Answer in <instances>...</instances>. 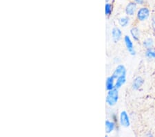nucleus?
I'll list each match as a JSON object with an SVG mask.
<instances>
[{
	"label": "nucleus",
	"instance_id": "2eb2a0df",
	"mask_svg": "<svg viewBox=\"0 0 155 137\" xmlns=\"http://www.w3.org/2000/svg\"><path fill=\"white\" fill-rule=\"evenodd\" d=\"M143 46L147 49L152 48L153 46V40L151 38H147L143 42Z\"/></svg>",
	"mask_w": 155,
	"mask_h": 137
},
{
	"label": "nucleus",
	"instance_id": "dca6fc26",
	"mask_svg": "<svg viewBox=\"0 0 155 137\" xmlns=\"http://www.w3.org/2000/svg\"><path fill=\"white\" fill-rule=\"evenodd\" d=\"M105 9H106V10H105V12H106V15H110L112 12V5L110 3H106V6H105Z\"/></svg>",
	"mask_w": 155,
	"mask_h": 137
},
{
	"label": "nucleus",
	"instance_id": "f3484780",
	"mask_svg": "<svg viewBox=\"0 0 155 137\" xmlns=\"http://www.w3.org/2000/svg\"><path fill=\"white\" fill-rule=\"evenodd\" d=\"M152 27H153V29L155 30V15L153 17V18H152Z\"/></svg>",
	"mask_w": 155,
	"mask_h": 137
},
{
	"label": "nucleus",
	"instance_id": "a211bd4d",
	"mask_svg": "<svg viewBox=\"0 0 155 137\" xmlns=\"http://www.w3.org/2000/svg\"><path fill=\"white\" fill-rule=\"evenodd\" d=\"M144 0H135V3L138 4H143Z\"/></svg>",
	"mask_w": 155,
	"mask_h": 137
},
{
	"label": "nucleus",
	"instance_id": "39448f33",
	"mask_svg": "<svg viewBox=\"0 0 155 137\" xmlns=\"http://www.w3.org/2000/svg\"><path fill=\"white\" fill-rule=\"evenodd\" d=\"M124 41H125V44H126V48L127 49V51H129V53L131 55H132V56L135 55V51H134V49L133 43H132V42L130 39V37L127 36H125Z\"/></svg>",
	"mask_w": 155,
	"mask_h": 137
},
{
	"label": "nucleus",
	"instance_id": "20e7f679",
	"mask_svg": "<svg viewBox=\"0 0 155 137\" xmlns=\"http://www.w3.org/2000/svg\"><path fill=\"white\" fill-rule=\"evenodd\" d=\"M120 124L124 128H127L130 126V119L126 111H121V114H120Z\"/></svg>",
	"mask_w": 155,
	"mask_h": 137
},
{
	"label": "nucleus",
	"instance_id": "ddd939ff",
	"mask_svg": "<svg viewBox=\"0 0 155 137\" xmlns=\"http://www.w3.org/2000/svg\"><path fill=\"white\" fill-rule=\"evenodd\" d=\"M146 56L147 58L154 59L155 58V51L152 48L147 49L146 53Z\"/></svg>",
	"mask_w": 155,
	"mask_h": 137
},
{
	"label": "nucleus",
	"instance_id": "9d476101",
	"mask_svg": "<svg viewBox=\"0 0 155 137\" xmlns=\"http://www.w3.org/2000/svg\"><path fill=\"white\" fill-rule=\"evenodd\" d=\"M114 78L112 76L107 77L106 83V88L107 91L111 90V89L114 88V84L115 83H114Z\"/></svg>",
	"mask_w": 155,
	"mask_h": 137
},
{
	"label": "nucleus",
	"instance_id": "f257e3e1",
	"mask_svg": "<svg viewBox=\"0 0 155 137\" xmlns=\"http://www.w3.org/2000/svg\"><path fill=\"white\" fill-rule=\"evenodd\" d=\"M119 99V92L118 89L114 88L109 90L107 92L106 101V103L109 106H114L115 105Z\"/></svg>",
	"mask_w": 155,
	"mask_h": 137
},
{
	"label": "nucleus",
	"instance_id": "6e6552de",
	"mask_svg": "<svg viewBox=\"0 0 155 137\" xmlns=\"http://www.w3.org/2000/svg\"><path fill=\"white\" fill-rule=\"evenodd\" d=\"M143 84V80L141 77H137V78L134 80L133 83H132V88L135 90L139 89L140 87L142 86Z\"/></svg>",
	"mask_w": 155,
	"mask_h": 137
},
{
	"label": "nucleus",
	"instance_id": "7ed1b4c3",
	"mask_svg": "<svg viewBox=\"0 0 155 137\" xmlns=\"http://www.w3.org/2000/svg\"><path fill=\"white\" fill-rule=\"evenodd\" d=\"M126 69L125 68V67L122 64H119V65L117 66V68L114 70V73L112 74V77L114 79H117L120 76H126Z\"/></svg>",
	"mask_w": 155,
	"mask_h": 137
},
{
	"label": "nucleus",
	"instance_id": "9b49d317",
	"mask_svg": "<svg viewBox=\"0 0 155 137\" xmlns=\"http://www.w3.org/2000/svg\"><path fill=\"white\" fill-rule=\"evenodd\" d=\"M126 76H120L119 78H117V80L115 82V84H114V88L119 89L120 87L126 83Z\"/></svg>",
	"mask_w": 155,
	"mask_h": 137
},
{
	"label": "nucleus",
	"instance_id": "4468645a",
	"mask_svg": "<svg viewBox=\"0 0 155 137\" xmlns=\"http://www.w3.org/2000/svg\"><path fill=\"white\" fill-rule=\"evenodd\" d=\"M129 18L127 17H121V18L119 19V23L121 25L122 27H126L127 24L129 23Z\"/></svg>",
	"mask_w": 155,
	"mask_h": 137
},
{
	"label": "nucleus",
	"instance_id": "0eeeda50",
	"mask_svg": "<svg viewBox=\"0 0 155 137\" xmlns=\"http://www.w3.org/2000/svg\"><path fill=\"white\" fill-rule=\"evenodd\" d=\"M136 10H137V4L134 3V2H130V3L126 6V12L127 15L132 16L134 15Z\"/></svg>",
	"mask_w": 155,
	"mask_h": 137
},
{
	"label": "nucleus",
	"instance_id": "f8f14e48",
	"mask_svg": "<svg viewBox=\"0 0 155 137\" xmlns=\"http://www.w3.org/2000/svg\"><path fill=\"white\" fill-rule=\"evenodd\" d=\"M130 33L132 35V37H133L134 39L135 40H139V36H140V33H139V30L138 28L137 27H134L130 30Z\"/></svg>",
	"mask_w": 155,
	"mask_h": 137
},
{
	"label": "nucleus",
	"instance_id": "1a4fd4ad",
	"mask_svg": "<svg viewBox=\"0 0 155 137\" xmlns=\"http://www.w3.org/2000/svg\"><path fill=\"white\" fill-rule=\"evenodd\" d=\"M115 129V124L113 121L106 120V132L107 134H110Z\"/></svg>",
	"mask_w": 155,
	"mask_h": 137
},
{
	"label": "nucleus",
	"instance_id": "f03ea898",
	"mask_svg": "<svg viewBox=\"0 0 155 137\" xmlns=\"http://www.w3.org/2000/svg\"><path fill=\"white\" fill-rule=\"evenodd\" d=\"M150 15V11L147 8H141L137 12V18L139 20L143 22L148 18Z\"/></svg>",
	"mask_w": 155,
	"mask_h": 137
},
{
	"label": "nucleus",
	"instance_id": "423d86ee",
	"mask_svg": "<svg viewBox=\"0 0 155 137\" xmlns=\"http://www.w3.org/2000/svg\"><path fill=\"white\" fill-rule=\"evenodd\" d=\"M122 36V32L121 29L117 28V27H114L112 30V37L113 41L117 43V42H119Z\"/></svg>",
	"mask_w": 155,
	"mask_h": 137
}]
</instances>
